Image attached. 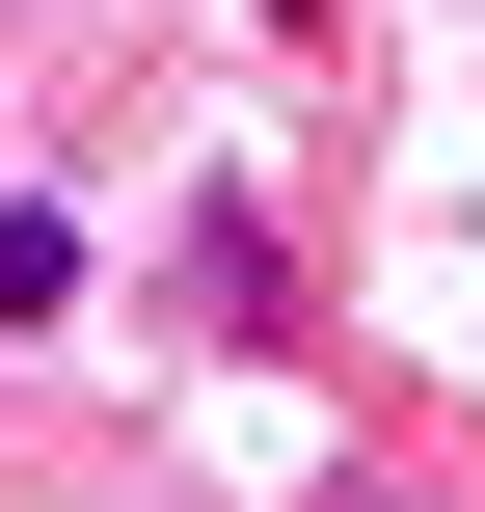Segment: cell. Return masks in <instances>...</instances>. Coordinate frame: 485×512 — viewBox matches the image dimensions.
<instances>
[{"instance_id": "cell-1", "label": "cell", "mask_w": 485, "mask_h": 512, "mask_svg": "<svg viewBox=\"0 0 485 512\" xmlns=\"http://www.w3.org/2000/svg\"><path fill=\"white\" fill-rule=\"evenodd\" d=\"M81 270H108V243H81L54 189H0V324H81Z\"/></svg>"}]
</instances>
